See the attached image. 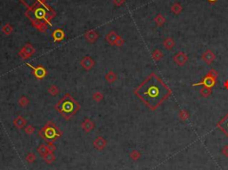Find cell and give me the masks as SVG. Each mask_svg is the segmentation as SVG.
<instances>
[{
    "label": "cell",
    "mask_w": 228,
    "mask_h": 170,
    "mask_svg": "<svg viewBox=\"0 0 228 170\" xmlns=\"http://www.w3.org/2000/svg\"><path fill=\"white\" fill-rule=\"evenodd\" d=\"M3 31H5L6 34H10L11 32H12V28L10 27V26H8V25H6L5 28H3Z\"/></svg>",
    "instance_id": "8d00e7d4"
},
{
    "label": "cell",
    "mask_w": 228,
    "mask_h": 170,
    "mask_svg": "<svg viewBox=\"0 0 228 170\" xmlns=\"http://www.w3.org/2000/svg\"><path fill=\"white\" fill-rule=\"evenodd\" d=\"M47 7L43 6V5H37L35 6L31 10V16H30L32 20H43L47 17L48 12H47Z\"/></svg>",
    "instance_id": "277c9868"
},
{
    "label": "cell",
    "mask_w": 228,
    "mask_h": 170,
    "mask_svg": "<svg viewBox=\"0 0 228 170\" xmlns=\"http://www.w3.org/2000/svg\"><path fill=\"white\" fill-rule=\"evenodd\" d=\"M25 132L28 134V135H32L33 133L35 132V128L31 126H28L26 128H25Z\"/></svg>",
    "instance_id": "1f68e13d"
},
{
    "label": "cell",
    "mask_w": 228,
    "mask_h": 170,
    "mask_svg": "<svg viewBox=\"0 0 228 170\" xmlns=\"http://www.w3.org/2000/svg\"><path fill=\"white\" fill-rule=\"evenodd\" d=\"M217 126L228 137V112L226 116L217 124Z\"/></svg>",
    "instance_id": "52a82bcc"
},
{
    "label": "cell",
    "mask_w": 228,
    "mask_h": 170,
    "mask_svg": "<svg viewBox=\"0 0 228 170\" xmlns=\"http://www.w3.org/2000/svg\"><path fill=\"white\" fill-rule=\"evenodd\" d=\"M217 83V78L211 77L210 74H207L205 77L202 78V80L200 82H198L195 84H193V87H197V86H203V87H213Z\"/></svg>",
    "instance_id": "5b68a950"
},
{
    "label": "cell",
    "mask_w": 228,
    "mask_h": 170,
    "mask_svg": "<svg viewBox=\"0 0 228 170\" xmlns=\"http://www.w3.org/2000/svg\"><path fill=\"white\" fill-rule=\"evenodd\" d=\"M107 145V142L102 136H99L94 141V146L95 148H96L99 151H102L105 148V146Z\"/></svg>",
    "instance_id": "8fae6325"
},
{
    "label": "cell",
    "mask_w": 228,
    "mask_h": 170,
    "mask_svg": "<svg viewBox=\"0 0 228 170\" xmlns=\"http://www.w3.org/2000/svg\"><path fill=\"white\" fill-rule=\"evenodd\" d=\"M37 152L39 153V155H41L42 157H44L45 155H47L49 152L48 148H47V145H45V144H41L38 148H37Z\"/></svg>",
    "instance_id": "d6986e66"
},
{
    "label": "cell",
    "mask_w": 228,
    "mask_h": 170,
    "mask_svg": "<svg viewBox=\"0 0 228 170\" xmlns=\"http://www.w3.org/2000/svg\"><path fill=\"white\" fill-rule=\"evenodd\" d=\"M25 5H27L28 7L30 8H33L35 7V5L37 4V3H42L44 2L45 0H21Z\"/></svg>",
    "instance_id": "9a60e30c"
},
{
    "label": "cell",
    "mask_w": 228,
    "mask_h": 170,
    "mask_svg": "<svg viewBox=\"0 0 228 170\" xmlns=\"http://www.w3.org/2000/svg\"><path fill=\"white\" fill-rule=\"evenodd\" d=\"M14 124H15V126L16 127H18V128H22V127L25 126V124H26V120H25L22 117L19 116L18 118H16V119H15Z\"/></svg>",
    "instance_id": "2e32d148"
},
{
    "label": "cell",
    "mask_w": 228,
    "mask_h": 170,
    "mask_svg": "<svg viewBox=\"0 0 228 170\" xmlns=\"http://www.w3.org/2000/svg\"><path fill=\"white\" fill-rule=\"evenodd\" d=\"M94 99H95V101H96V102H100L102 99H103V95H102V93H100V92H96V93H95L94 94Z\"/></svg>",
    "instance_id": "d6a6232c"
},
{
    "label": "cell",
    "mask_w": 228,
    "mask_h": 170,
    "mask_svg": "<svg viewBox=\"0 0 228 170\" xmlns=\"http://www.w3.org/2000/svg\"><path fill=\"white\" fill-rule=\"evenodd\" d=\"M178 118H179L180 120H182V121H186L189 119V113H188V111L185 110H180L179 113H178Z\"/></svg>",
    "instance_id": "ffe728a7"
},
{
    "label": "cell",
    "mask_w": 228,
    "mask_h": 170,
    "mask_svg": "<svg viewBox=\"0 0 228 170\" xmlns=\"http://www.w3.org/2000/svg\"><path fill=\"white\" fill-rule=\"evenodd\" d=\"M82 128L86 131V132H90L91 130H93V128L95 127L94 123L90 120V119H86L81 125Z\"/></svg>",
    "instance_id": "4fadbf2b"
},
{
    "label": "cell",
    "mask_w": 228,
    "mask_h": 170,
    "mask_svg": "<svg viewBox=\"0 0 228 170\" xmlns=\"http://www.w3.org/2000/svg\"><path fill=\"white\" fill-rule=\"evenodd\" d=\"M175 45H176V43H175L174 39L171 38H167L163 41V46H164V47H165L166 49H168V50L172 49L173 47H175Z\"/></svg>",
    "instance_id": "5bb4252c"
},
{
    "label": "cell",
    "mask_w": 228,
    "mask_h": 170,
    "mask_svg": "<svg viewBox=\"0 0 228 170\" xmlns=\"http://www.w3.org/2000/svg\"><path fill=\"white\" fill-rule=\"evenodd\" d=\"M163 56H164V55H163V53L160 50V49H156V50H154V52L152 53V58H153V60L156 61V62L161 61L163 58Z\"/></svg>",
    "instance_id": "e0dca14e"
},
{
    "label": "cell",
    "mask_w": 228,
    "mask_h": 170,
    "mask_svg": "<svg viewBox=\"0 0 228 170\" xmlns=\"http://www.w3.org/2000/svg\"><path fill=\"white\" fill-rule=\"evenodd\" d=\"M171 11H172L173 13H175L176 15H178L180 12L182 11V6H181V5L178 4V3L174 4L173 6H172V8H171Z\"/></svg>",
    "instance_id": "603a6c76"
},
{
    "label": "cell",
    "mask_w": 228,
    "mask_h": 170,
    "mask_svg": "<svg viewBox=\"0 0 228 170\" xmlns=\"http://www.w3.org/2000/svg\"><path fill=\"white\" fill-rule=\"evenodd\" d=\"M224 86H225V88H226V89H227V90H228V79H227V80H226V81H225V83H224Z\"/></svg>",
    "instance_id": "f35d334b"
},
{
    "label": "cell",
    "mask_w": 228,
    "mask_h": 170,
    "mask_svg": "<svg viewBox=\"0 0 228 170\" xmlns=\"http://www.w3.org/2000/svg\"><path fill=\"white\" fill-rule=\"evenodd\" d=\"M47 148H48L49 150V152H54V151H55V149H56V147L54 145V143L53 142H49L47 144Z\"/></svg>",
    "instance_id": "836d02e7"
},
{
    "label": "cell",
    "mask_w": 228,
    "mask_h": 170,
    "mask_svg": "<svg viewBox=\"0 0 228 170\" xmlns=\"http://www.w3.org/2000/svg\"><path fill=\"white\" fill-rule=\"evenodd\" d=\"M39 135L44 138V139L47 140L49 142H53L54 140H56L59 136H61L62 133L57 129V127L53 125V124L48 123L40 132Z\"/></svg>",
    "instance_id": "3957f363"
},
{
    "label": "cell",
    "mask_w": 228,
    "mask_h": 170,
    "mask_svg": "<svg viewBox=\"0 0 228 170\" xmlns=\"http://www.w3.org/2000/svg\"><path fill=\"white\" fill-rule=\"evenodd\" d=\"M155 21H156L157 25L161 26L162 24H164V22H165V18L161 15H159L155 18Z\"/></svg>",
    "instance_id": "f1b7e54d"
},
{
    "label": "cell",
    "mask_w": 228,
    "mask_h": 170,
    "mask_svg": "<svg viewBox=\"0 0 228 170\" xmlns=\"http://www.w3.org/2000/svg\"><path fill=\"white\" fill-rule=\"evenodd\" d=\"M208 1H209L210 3H212V4H213V3H216V2H217V0H208Z\"/></svg>",
    "instance_id": "ab89813d"
},
{
    "label": "cell",
    "mask_w": 228,
    "mask_h": 170,
    "mask_svg": "<svg viewBox=\"0 0 228 170\" xmlns=\"http://www.w3.org/2000/svg\"><path fill=\"white\" fill-rule=\"evenodd\" d=\"M123 43H124V41L119 37L118 39H117V41H116V44H115V45H117V46H121V45H123Z\"/></svg>",
    "instance_id": "74e56055"
},
{
    "label": "cell",
    "mask_w": 228,
    "mask_h": 170,
    "mask_svg": "<svg viewBox=\"0 0 228 170\" xmlns=\"http://www.w3.org/2000/svg\"><path fill=\"white\" fill-rule=\"evenodd\" d=\"M34 53H35L34 48H33L31 45H27L26 47L21 50V52L20 53V55H21L23 59H26V58H29L31 55H32Z\"/></svg>",
    "instance_id": "9c48e42d"
},
{
    "label": "cell",
    "mask_w": 228,
    "mask_h": 170,
    "mask_svg": "<svg viewBox=\"0 0 228 170\" xmlns=\"http://www.w3.org/2000/svg\"><path fill=\"white\" fill-rule=\"evenodd\" d=\"M118 38H119V37H118L114 32H111V33L107 36V40H108V42H109L110 44L114 45V44H116V41H117Z\"/></svg>",
    "instance_id": "44dd1931"
},
{
    "label": "cell",
    "mask_w": 228,
    "mask_h": 170,
    "mask_svg": "<svg viewBox=\"0 0 228 170\" xmlns=\"http://www.w3.org/2000/svg\"><path fill=\"white\" fill-rule=\"evenodd\" d=\"M57 109H59L60 111L63 112V115H72L74 112H76V110L79 109V105L77 104V103L70 97V95H65V97L58 103Z\"/></svg>",
    "instance_id": "7a4b0ae2"
},
{
    "label": "cell",
    "mask_w": 228,
    "mask_h": 170,
    "mask_svg": "<svg viewBox=\"0 0 228 170\" xmlns=\"http://www.w3.org/2000/svg\"><path fill=\"white\" fill-rule=\"evenodd\" d=\"M135 93L150 110H155L172 94V90L156 73L152 72L135 90Z\"/></svg>",
    "instance_id": "6da1fadb"
},
{
    "label": "cell",
    "mask_w": 228,
    "mask_h": 170,
    "mask_svg": "<svg viewBox=\"0 0 228 170\" xmlns=\"http://www.w3.org/2000/svg\"><path fill=\"white\" fill-rule=\"evenodd\" d=\"M212 93V90L210 87H203L200 89V94L203 97H209Z\"/></svg>",
    "instance_id": "7402d4cb"
},
{
    "label": "cell",
    "mask_w": 228,
    "mask_h": 170,
    "mask_svg": "<svg viewBox=\"0 0 228 170\" xmlns=\"http://www.w3.org/2000/svg\"><path fill=\"white\" fill-rule=\"evenodd\" d=\"M105 78H106V80H107V81H109L110 83H112L113 81L116 80L117 77H116L115 73H113L112 71H110V72H109V73L105 76Z\"/></svg>",
    "instance_id": "cb8c5ba5"
},
{
    "label": "cell",
    "mask_w": 228,
    "mask_h": 170,
    "mask_svg": "<svg viewBox=\"0 0 228 170\" xmlns=\"http://www.w3.org/2000/svg\"><path fill=\"white\" fill-rule=\"evenodd\" d=\"M140 157H141V153L137 150H134L130 153V158L133 160H137L140 159Z\"/></svg>",
    "instance_id": "d4e9b609"
},
{
    "label": "cell",
    "mask_w": 228,
    "mask_h": 170,
    "mask_svg": "<svg viewBox=\"0 0 228 170\" xmlns=\"http://www.w3.org/2000/svg\"><path fill=\"white\" fill-rule=\"evenodd\" d=\"M19 104L21 105V106H22V107H26L28 104H29V100H28V98H26V97H21L20 100H19Z\"/></svg>",
    "instance_id": "f546056e"
},
{
    "label": "cell",
    "mask_w": 228,
    "mask_h": 170,
    "mask_svg": "<svg viewBox=\"0 0 228 170\" xmlns=\"http://www.w3.org/2000/svg\"><path fill=\"white\" fill-rule=\"evenodd\" d=\"M201 59L206 62L207 64L210 65V64H211L212 62L216 59V55H215V54L212 52L210 49H209V50H206V51L202 54Z\"/></svg>",
    "instance_id": "ba28073f"
},
{
    "label": "cell",
    "mask_w": 228,
    "mask_h": 170,
    "mask_svg": "<svg viewBox=\"0 0 228 170\" xmlns=\"http://www.w3.org/2000/svg\"><path fill=\"white\" fill-rule=\"evenodd\" d=\"M44 160L47 163V164H52L54 160H55V156L54 154V152H48L47 155H45L43 157Z\"/></svg>",
    "instance_id": "ac0fdd59"
},
{
    "label": "cell",
    "mask_w": 228,
    "mask_h": 170,
    "mask_svg": "<svg viewBox=\"0 0 228 170\" xmlns=\"http://www.w3.org/2000/svg\"><path fill=\"white\" fill-rule=\"evenodd\" d=\"M86 38H87V40L88 41H90V42H94L96 38H97V35L96 34H95L94 32H90V33H88V34H86Z\"/></svg>",
    "instance_id": "4316f807"
},
{
    "label": "cell",
    "mask_w": 228,
    "mask_h": 170,
    "mask_svg": "<svg viewBox=\"0 0 228 170\" xmlns=\"http://www.w3.org/2000/svg\"><path fill=\"white\" fill-rule=\"evenodd\" d=\"M187 61H188V55L184 52H178L174 55V62L180 67L184 66Z\"/></svg>",
    "instance_id": "8992f818"
},
{
    "label": "cell",
    "mask_w": 228,
    "mask_h": 170,
    "mask_svg": "<svg viewBox=\"0 0 228 170\" xmlns=\"http://www.w3.org/2000/svg\"><path fill=\"white\" fill-rule=\"evenodd\" d=\"M30 67L32 68V70H34V75L37 78H42L47 75V70L42 67V66H37V67H32L30 64H28Z\"/></svg>",
    "instance_id": "30bf717a"
},
{
    "label": "cell",
    "mask_w": 228,
    "mask_h": 170,
    "mask_svg": "<svg viewBox=\"0 0 228 170\" xmlns=\"http://www.w3.org/2000/svg\"><path fill=\"white\" fill-rule=\"evenodd\" d=\"M94 64H95L94 61L88 56H86L81 61V65L86 70H90L94 66Z\"/></svg>",
    "instance_id": "7c38bea8"
},
{
    "label": "cell",
    "mask_w": 228,
    "mask_h": 170,
    "mask_svg": "<svg viewBox=\"0 0 228 170\" xmlns=\"http://www.w3.org/2000/svg\"><path fill=\"white\" fill-rule=\"evenodd\" d=\"M221 153L224 155L225 157L228 158V145H226L223 147V149L221 150Z\"/></svg>",
    "instance_id": "e575fe53"
},
{
    "label": "cell",
    "mask_w": 228,
    "mask_h": 170,
    "mask_svg": "<svg viewBox=\"0 0 228 170\" xmlns=\"http://www.w3.org/2000/svg\"><path fill=\"white\" fill-rule=\"evenodd\" d=\"M26 160H27L29 163L32 164V163H34V162L36 161V155L34 154V153H32V152L29 153V154L26 156Z\"/></svg>",
    "instance_id": "83f0119b"
},
{
    "label": "cell",
    "mask_w": 228,
    "mask_h": 170,
    "mask_svg": "<svg viewBox=\"0 0 228 170\" xmlns=\"http://www.w3.org/2000/svg\"><path fill=\"white\" fill-rule=\"evenodd\" d=\"M53 36H54V39L55 40H61V39H63V38H64V33H63V31H56L54 34H53Z\"/></svg>",
    "instance_id": "484cf974"
},
{
    "label": "cell",
    "mask_w": 228,
    "mask_h": 170,
    "mask_svg": "<svg viewBox=\"0 0 228 170\" xmlns=\"http://www.w3.org/2000/svg\"><path fill=\"white\" fill-rule=\"evenodd\" d=\"M208 74H210L211 77H215V78H217V71L216 70H214V69H211V70L208 72Z\"/></svg>",
    "instance_id": "d590c367"
},
{
    "label": "cell",
    "mask_w": 228,
    "mask_h": 170,
    "mask_svg": "<svg viewBox=\"0 0 228 170\" xmlns=\"http://www.w3.org/2000/svg\"><path fill=\"white\" fill-rule=\"evenodd\" d=\"M49 93H51L52 95H56L58 93V89L55 86H52L50 88H49Z\"/></svg>",
    "instance_id": "4dcf8cb0"
}]
</instances>
